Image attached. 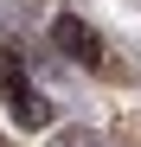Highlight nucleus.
<instances>
[{"instance_id": "f257e3e1", "label": "nucleus", "mask_w": 141, "mask_h": 147, "mask_svg": "<svg viewBox=\"0 0 141 147\" xmlns=\"http://www.w3.org/2000/svg\"><path fill=\"white\" fill-rule=\"evenodd\" d=\"M0 96H7V109H13V121H19V128H45V121H52V102L32 90L26 64H19L13 51L0 58Z\"/></svg>"}, {"instance_id": "f03ea898", "label": "nucleus", "mask_w": 141, "mask_h": 147, "mask_svg": "<svg viewBox=\"0 0 141 147\" xmlns=\"http://www.w3.org/2000/svg\"><path fill=\"white\" fill-rule=\"evenodd\" d=\"M52 38H58V51H64V58H77V64H90V70L103 64V38L90 32L77 13H58V19H52Z\"/></svg>"}]
</instances>
